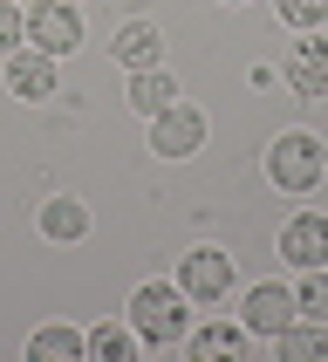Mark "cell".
<instances>
[{
	"label": "cell",
	"mask_w": 328,
	"mask_h": 362,
	"mask_svg": "<svg viewBox=\"0 0 328 362\" xmlns=\"http://www.w3.org/2000/svg\"><path fill=\"white\" fill-rule=\"evenodd\" d=\"M41 233L48 240H89V205L76 199V192H55V199H41Z\"/></svg>",
	"instance_id": "12"
},
{
	"label": "cell",
	"mask_w": 328,
	"mask_h": 362,
	"mask_svg": "<svg viewBox=\"0 0 328 362\" xmlns=\"http://www.w3.org/2000/svg\"><path fill=\"white\" fill-rule=\"evenodd\" d=\"M123 322L137 328L144 349H171L192 335V294H184L178 281H144L137 294H130V308H123Z\"/></svg>",
	"instance_id": "1"
},
{
	"label": "cell",
	"mask_w": 328,
	"mask_h": 362,
	"mask_svg": "<svg viewBox=\"0 0 328 362\" xmlns=\"http://www.w3.org/2000/svg\"><path fill=\"white\" fill-rule=\"evenodd\" d=\"M137 328H130V322H96V328H89V356H96V362H130V356H137Z\"/></svg>",
	"instance_id": "16"
},
{
	"label": "cell",
	"mask_w": 328,
	"mask_h": 362,
	"mask_svg": "<svg viewBox=\"0 0 328 362\" xmlns=\"http://www.w3.org/2000/svg\"><path fill=\"white\" fill-rule=\"evenodd\" d=\"M20 41H28V7L20 0H0V55H14Z\"/></svg>",
	"instance_id": "19"
},
{
	"label": "cell",
	"mask_w": 328,
	"mask_h": 362,
	"mask_svg": "<svg viewBox=\"0 0 328 362\" xmlns=\"http://www.w3.org/2000/svg\"><path fill=\"white\" fill-rule=\"evenodd\" d=\"M226 7H246V0H226Z\"/></svg>",
	"instance_id": "20"
},
{
	"label": "cell",
	"mask_w": 328,
	"mask_h": 362,
	"mask_svg": "<svg viewBox=\"0 0 328 362\" xmlns=\"http://www.w3.org/2000/svg\"><path fill=\"white\" fill-rule=\"evenodd\" d=\"M274 14H281L294 35H308V28H322V21H328V0H274Z\"/></svg>",
	"instance_id": "18"
},
{
	"label": "cell",
	"mask_w": 328,
	"mask_h": 362,
	"mask_svg": "<svg viewBox=\"0 0 328 362\" xmlns=\"http://www.w3.org/2000/svg\"><path fill=\"white\" fill-rule=\"evenodd\" d=\"M171 103H178V76H171L164 62L130 76V110H137V117H158V110H171Z\"/></svg>",
	"instance_id": "14"
},
{
	"label": "cell",
	"mask_w": 328,
	"mask_h": 362,
	"mask_svg": "<svg viewBox=\"0 0 328 362\" xmlns=\"http://www.w3.org/2000/svg\"><path fill=\"white\" fill-rule=\"evenodd\" d=\"M294 315H301V308H294V287H281V281H253V287H246V301H240V322H246L253 342H274Z\"/></svg>",
	"instance_id": "6"
},
{
	"label": "cell",
	"mask_w": 328,
	"mask_h": 362,
	"mask_svg": "<svg viewBox=\"0 0 328 362\" xmlns=\"http://www.w3.org/2000/svg\"><path fill=\"white\" fill-rule=\"evenodd\" d=\"M281 82L294 89V96H328V35H294V48H287V62H281Z\"/></svg>",
	"instance_id": "7"
},
{
	"label": "cell",
	"mask_w": 328,
	"mask_h": 362,
	"mask_svg": "<svg viewBox=\"0 0 328 362\" xmlns=\"http://www.w3.org/2000/svg\"><path fill=\"white\" fill-rule=\"evenodd\" d=\"M82 356H89V335H82V328L48 322V328L28 335V362H82Z\"/></svg>",
	"instance_id": "13"
},
{
	"label": "cell",
	"mask_w": 328,
	"mask_h": 362,
	"mask_svg": "<svg viewBox=\"0 0 328 362\" xmlns=\"http://www.w3.org/2000/svg\"><path fill=\"white\" fill-rule=\"evenodd\" d=\"M28 41H35L41 55H76L82 48V14H76V0H35L28 7Z\"/></svg>",
	"instance_id": "3"
},
{
	"label": "cell",
	"mask_w": 328,
	"mask_h": 362,
	"mask_svg": "<svg viewBox=\"0 0 328 362\" xmlns=\"http://www.w3.org/2000/svg\"><path fill=\"white\" fill-rule=\"evenodd\" d=\"M274 349H281L287 362H322V356H328V322H308V315H294V322L274 335Z\"/></svg>",
	"instance_id": "15"
},
{
	"label": "cell",
	"mask_w": 328,
	"mask_h": 362,
	"mask_svg": "<svg viewBox=\"0 0 328 362\" xmlns=\"http://www.w3.org/2000/svg\"><path fill=\"white\" fill-rule=\"evenodd\" d=\"M151 151H158L164 164L199 158V151H205V110H192V103H171V110H158V117H151Z\"/></svg>",
	"instance_id": "5"
},
{
	"label": "cell",
	"mask_w": 328,
	"mask_h": 362,
	"mask_svg": "<svg viewBox=\"0 0 328 362\" xmlns=\"http://www.w3.org/2000/svg\"><path fill=\"white\" fill-rule=\"evenodd\" d=\"M281 260L294 267V274L328 267V219H322V212H294V219L281 226Z\"/></svg>",
	"instance_id": "9"
},
{
	"label": "cell",
	"mask_w": 328,
	"mask_h": 362,
	"mask_svg": "<svg viewBox=\"0 0 328 362\" xmlns=\"http://www.w3.org/2000/svg\"><path fill=\"white\" fill-rule=\"evenodd\" d=\"M110 55H117V69H130V76H137V69H158L164 62V28L144 21V14H130L117 35H110Z\"/></svg>",
	"instance_id": "10"
},
{
	"label": "cell",
	"mask_w": 328,
	"mask_h": 362,
	"mask_svg": "<svg viewBox=\"0 0 328 362\" xmlns=\"http://www.w3.org/2000/svg\"><path fill=\"white\" fill-rule=\"evenodd\" d=\"M0 82H7L20 103H48L55 96V55H41L35 41H28L14 55H0Z\"/></svg>",
	"instance_id": "8"
},
{
	"label": "cell",
	"mask_w": 328,
	"mask_h": 362,
	"mask_svg": "<svg viewBox=\"0 0 328 362\" xmlns=\"http://www.w3.org/2000/svg\"><path fill=\"white\" fill-rule=\"evenodd\" d=\"M328 178V137L315 130H281V137L266 144V185L287 192V199H301L315 185Z\"/></svg>",
	"instance_id": "2"
},
{
	"label": "cell",
	"mask_w": 328,
	"mask_h": 362,
	"mask_svg": "<svg viewBox=\"0 0 328 362\" xmlns=\"http://www.w3.org/2000/svg\"><path fill=\"white\" fill-rule=\"evenodd\" d=\"M178 287L199 308H219L226 294H233V253H219V246H192V253L178 260Z\"/></svg>",
	"instance_id": "4"
},
{
	"label": "cell",
	"mask_w": 328,
	"mask_h": 362,
	"mask_svg": "<svg viewBox=\"0 0 328 362\" xmlns=\"http://www.w3.org/2000/svg\"><path fill=\"white\" fill-rule=\"evenodd\" d=\"M294 308H301L308 322H328V267H308L301 281H294Z\"/></svg>",
	"instance_id": "17"
},
{
	"label": "cell",
	"mask_w": 328,
	"mask_h": 362,
	"mask_svg": "<svg viewBox=\"0 0 328 362\" xmlns=\"http://www.w3.org/2000/svg\"><path fill=\"white\" fill-rule=\"evenodd\" d=\"M178 349L192 362H240L246 349H253V335H246V322H205V328H192Z\"/></svg>",
	"instance_id": "11"
}]
</instances>
